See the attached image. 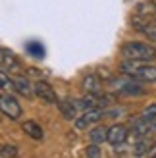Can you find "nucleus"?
Segmentation results:
<instances>
[{"label":"nucleus","mask_w":156,"mask_h":158,"mask_svg":"<svg viewBox=\"0 0 156 158\" xmlns=\"http://www.w3.org/2000/svg\"><path fill=\"white\" fill-rule=\"evenodd\" d=\"M102 116H104V110L102 108H98V106L87 108L79 118H75V127L77 129H87V127H91L92 123H96Z\"/></svg>","instance_id":"obj_5"},{"label":"nucleus","mask_w":156,"mask_h":158,"mask_svg":"<svg viewBox=\"0 0 156 158\" xmlns=\"http://www.w3.org/2000/svg\"><path fill=\"white\" fill-rule=\"evenodd\" d=\"M135 29L146 35L150 41H156V23H139V25H135Z\"/></svg>","instance_id":"obj_14"},{"label":"nucleus","mask_w":156,"mask_h":158,"mask_svg":"<svg viewBox=\"0 0 156 158\" xmlns=\"http://www.w3.org/2000/svg\"><path fill=\"white\" fill-rule=\"evenodd\" d=\"M56 104H58L60 112H62V116H64L66 120H75V118H77V108H75L69 100H62V102L58 100Z\"/></svg>","instance_id":"obj_12"},{"label":"nucleus","mask_w":156,"mask_h":158,"mask_svg":"<svg viewBox=\"0 0 156 158\" xmlns=\"http://www.w3.org/2000/svg\"><path fill=\"white\" fill-rule=\"evenodd\" d=\"M114 85H116V91L123 93V94H143L145 93L141 83H137V79L135 81H129V79H116Z\"/></svg>","instance_id":"obj_8"},{"label":"nucleus","mask_w":156,"mask_h":158,"mask_svg":"<svg viewBox=\"0 0 156 158\" xmlns=\"http://www.w3.org/2000/svg\"><path fill=\"white\" fill-rule=\"evenodd\" d=\"M149 156H156V145L152 147V151H149Z\"/></svg>","instance_id":"obj_22"},{"label":"nucleus","mask_w":156,"mask_h":158,"mask_svg":"<svg viewBox=\"0 0 156 158\" xmlns=\"http://www.w3.org/2000/svg\"><path fill=\"white\" fill-rule=\"evenodd\" d=\"M0 68L4 72H19V60L10 48H0Z\"/></svg>","instance_id":"obj_7"},{"label":"nucleus","mask_w":156,"mask_h":158,"mask_svg":"<svg viewBox=\"0 0 156 158\" xmlns=\"http://www.w3.org/2000/svg\"><path fill=\"white\" fill-rule=\"evenodd\" d=\"M120 54H121L123 58L150 62V60L156 58V46L146 44V43H125V44L121 46Z\"/></svg>","instance_id":"obj_2"},{"label":"nucleus","mask_w":156,"mask_h":158,"mask_svg":"<svg viewBox=\"0 0 156 158\" xmlns=\"http://www.w3.org/2000/svg\"><path fill=\"white\" fill-rule=\"evenodd\" d=\"M21 129H23V133H25L27 137L35 139V141H41V139L44 137V133H43V127H41V125H39L37 122H31V120L23 122V123H21Z\"/></svg>","instance_id":"obj_10"},{"label":"nucleus","mask_w":156,"mask_h":158,"mask_svg":"<svg viewBox=\"0 0 156 158\" xmlns=\"http://www.w3.org/2000/svg\"><path fill=\"white\" fill-rule=\"evenodd\" d=\"M27 52L31 54V56H35V58H43L44 56V48L39 43H29L27 44Z\"/></svg>","instance_id":"obj_16"},{"label":"nucleus","mask_w":156,"mask_h":158,"mask_svg":"<svg viewBox=\"0 0 156 158\" xmlns=\"http://www.w3.org/2000/svg\"><path fill=\"white\" fill-rule=\"evenodd\" d=\"M154 14H156V10H154Z\"/></svg>","instance_id":"obj_23"},{"label":"nucleus","mask_w":156,"mask_h":158,"mask_svg":"<svg viewBox=\"0 0 156 158\" xmlns=\"http://www.w3.org/2000/svg\"><path fill=\"white\" fill-rule=\"evenodd\" d=\"M0 112L10 120H19L23 110L15 97H12L10 93H2L0 94Z\"/></svg>","instance_id":"obj_3"},{"label":"nucleus","mask_w":156,"mask_h":158,"mask_svg":"<svg viewBox=\"0 0 156 158\" xmlns=\"http://www.w3.org/2000/svg\"><path fill=\"white\" fill-rule=\"evenodd\" d=\"M141 118H146V120H156V104H150V106H146V108L143 110Z\"/></svg>","instance_id":"obj_19"},{"label":"nucleus","mask_w":156,"mask_h":158,"mask_svg":"<svg viewBox=\"0 0 156 158\" xmlns=\"http://www.w3.org/2000/svg\"><path fill=\"white\" fill-rule=\"evenodd\" d=\"M129 137V131L123 123H116L112 127L106 129V143H110L112 147H120L127 141Z\"/></svg>","instance_id":"obj_6"},{"label":"nucleus","mask_w":156,"mask_h":158,"mask_svg":"<svg viewBox=\"0 0 156 158\" xmlns=\"http://www.w3.org/2000/svg\"><path fill=\"white\" fill-rule=\"evenodd\" d=\"M0 89H2L4 93L14 91V79L8 75V72H4L2 68H0Z\"/></svg>","instance_id":"obj_15"},{"label":"nucleus","mask_w":156,"mask_h":158,"mask_svg":"<svg viewBox=\"0 0 156 158\" xmlns=\"http://www.w3.org/2000/svg\"><path fill=\"white\" fill-rule=\"evenodd\" d=\"M33 93H35L43 102H46V104H56V102H58V94H56L54 87H52L48 81H43V79L35 81V83H33Z\"/></svg>","instance_id":"obj_4"},{"label":"nucleus","mask_w":156,"mask_h":158,"mask_svg":"<svg viewBox=\"0 0 156 158\" xmlns=\"http://www.w3.org/2000/svg\"><path fill=\"white\" fill-rule=\"evenodd\" d=\"M14 79V91L15 93H19L21 97H33V83L29 81L27 77H23V75H18V77H12Z\"/></svg>","instance_id":"obj_9"},{"label":"nucleus","mask_w":156,"mask_h":158,"mask_svg":"<svg viewBox=\"0 0 156 158\" xmlns=\"http://www.w3.org/2000/svg\"><path fill=\"white\" fill-rule=\"evenodd\" d=\"M102 152H100V148H98V145L96 143H91L89 147H87V156H91V158H96V156H100Z\"/></svg>","instance_id":"obj_20"},{"label":"nucleus","mask_w":156,"mask_h":158,"mask_svg":"<svg viewBox=\"0 0 156 158\" xmlns=\"http://www.w3.org/2000/svg\"><path fill=\"white\" fill-rule=\"evenodd\" d=\"M120 69L123 75L137 79V81H149V83L156 81V66H150L149 62L123 58V62L120 64Z\"/></svg>","instance_id":"obj_1"},{"label":"nucleus","mask_w":156,"mask_h":158,"mask_svg":"<svg viewBox=\"0 0 156 158\" xmlns=\"http://www.w3.org/2000/svg\"><path fill=\"white\" fill-rule=\"evenodd\" d=\"M106 129L108 127H104V125H96V127H92L91 133H89L91 143H96V145L106 143Z\"/></svg>","instance_id":"obj_13"},{"label":"nucleus","mask_w":156,"mask_h":158,"mask_svg":"<svg viewBox=\"0 0 156 158\" xmlns=\"http://www.w3.org/2000/svg\"><path fill=\"white\" fill-rule=\"evenodd\" d=\"M15 154H18V147H14V145H4L0 148V156H4V158H12Z\"/></svg>","instance_id":"obj_18"},{"label":"nucleus","mask_w":156,"mask_h":158,"mask_svg":"<svg viewBox=\"0 0 156 158\" xmlns=\"http://www.w3.org/2000/svg\"><path fill=\"white\" fill-rule=\"evenodd\" d=\"M98 77H102V79H112V75L108 73V69H100V73H98Z\"/></svg>","instance_id":"obj_21"},{"label":"nucleus","mask_w":156,"mask_h":158,"mask_svg":"<svg viewBox=\"0 0 156 158\" xmlns=\"http://www.w3.org/2000/svg\"><path fill=\"white\" fill-rule=\"evenodd\" d=\"M83 89H85V93H89V94H98L100 89H102L98 75H87V77H85L83 79Z\"/></svg>","instance_id":"obj_11"},{"label":"nucleus","mask_w":156,"mask_h":158,"mask_svg":"<svg viewBox=\"0 0 156 158\" xmlns=\"http://www.w3.org/2000/svg\"><path fill=\"white\" fill-rule=\"evenodd\" d=\"M149 152V143L141 137V141L139 143H135V147H133V154H137V156H141V154H146Z\"/></svg>","instance_id":"obj_17"}]
</instances>
